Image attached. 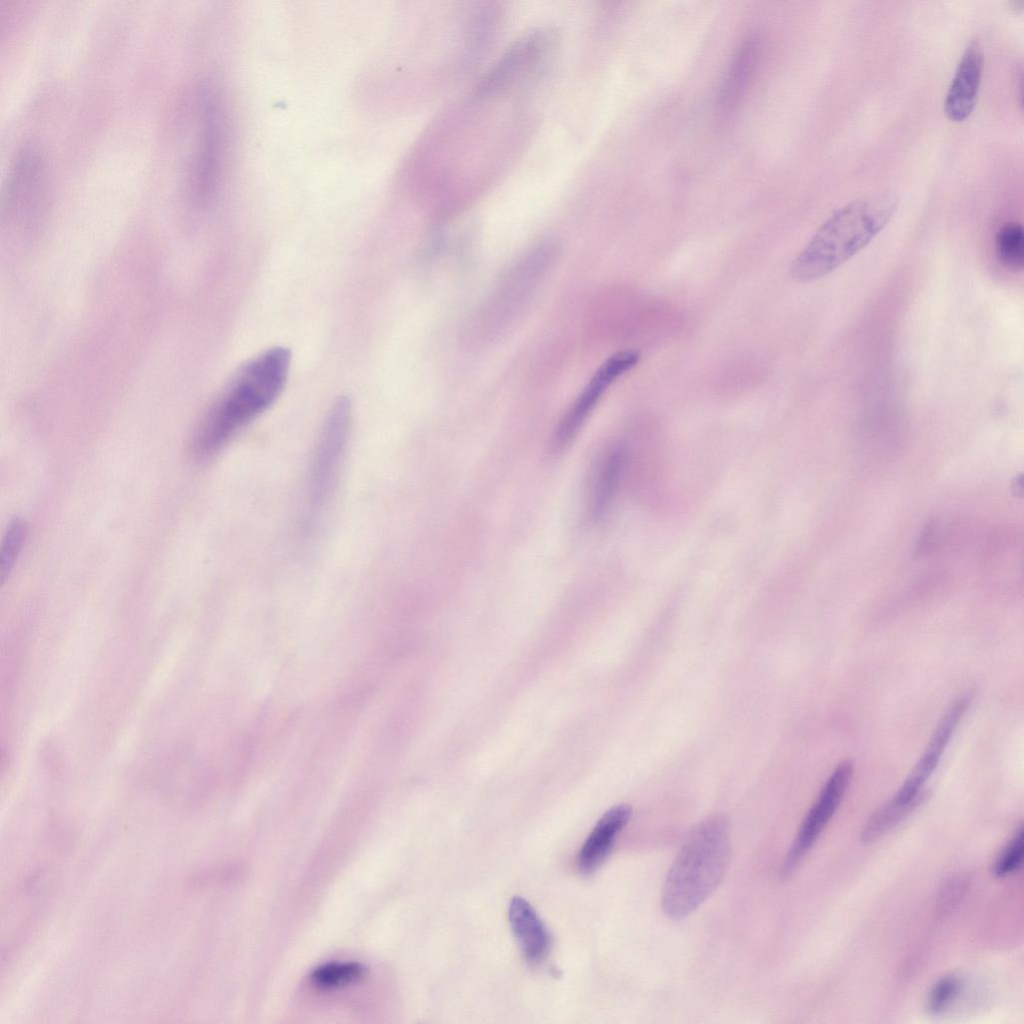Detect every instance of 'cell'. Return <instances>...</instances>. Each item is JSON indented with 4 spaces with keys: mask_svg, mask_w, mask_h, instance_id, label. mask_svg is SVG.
Returning a JSON list of instances; mask_svg holds the SVG:
<instances>
[{
    "mask_svg": "<svg viewBox=\"0 0 1024 1024\" xmlns=\"http://www.w3.org/2000/svg\"><path fill=\"white\" fill-rule=\"evenodd\" d=\"M290 362V351L281 346L267 349L245 362L198 432L195 453L200 457L213 455L268 410L285 387Z\"/></svg>",
    "mask_w": 1024,
    "mask_h": 1024,
    "instance_id": "1",
    "label": "cell"
},
{
    "mask_svg": "<svg viewBox=\"0 0 1024 1024\" xmlns=\"http://www.w3.org/2000/svg\"><path fill=\"white\" fill-rule=\"evenodd\" d=\"M897 207L895 193L880 191L836 210L795 258L792 277L810 282L829 274L868 245L889 223Z\"/></svg>",
    "mask_w": 1024,
    "mask_h": 1024,
    "instance_id": "2",
    "label": "cell"
},
{
    "mask_svg": "<svg viewBox=\"0 0 1024 1024\" xmlns=\"http://www.w3.org/2000/svg\"><path fill=\"white\" fill-rule=\"evenodd\" d=\"M730 852V828L724 815L708 816L688 832L662 889L661 905L667 917L683 919L710 897L724 877Z\"/></svg>",
    "mask_w": 1024,
    "mask_h": 1024,
    "instance_id": "3",
    "label": "cell"
},
{
    "mask_svg": "<svg viewBox=\"0 0 1024 1024\" xmlns=\"http://www.w3.org/2000/svg\"><path fill=\"white\" fill-rule=\"evenodd\" d=\"M352 427V404L339 397L322 425L313 452L307 486V503L312 515L329 502L337 485Z\"/></svg>",
    "mask_w": 1024,
    "mask_h": 1024,
    "instance_id": "4",
    "label": "cell"
},
{
    "mask_svg": "<svg viewBox=\"0 0 1024 1024\" xmlns=\"http://www.w3.org/2000/svg\"><path fill=\"white\" fill-rule=\"evenodd\" d=\"M970 700V695H961L947 708L910 774L897 793L884 804L888 813L897 820H903L924 800L923 787L937 767Z\"/></svg>",
    "mask_w": 1024,
    "mask_h": 1024,
    "instance_id": "5",
    "label": "cell"
},
{
    "mask_svg": "<svg viewBox=\"0 0 1024 1024\" xmlns=\"http://www.w3.org/2000/svg\"><path fill=\"white\" fill-rule=\"evenodd\" d=\"M853 776L850 761L840 763L823 786L816 801L806 814L799 831L785 857L782 874L789 876L803 860L834 815Z\"/></svg>",
    "mask_w": 1024,
    "mask_h": 1024,
    "instance_id": "6",
    "label": "cell"
},
{
    "mask_svg": "<svg viewBox=\"0 0 1024 1024\" xmlns=\"http://www.w3.org/2000/svg\"><path fill=\"white\" fill-rule=\"evenodd\" d=\"M201 117L191 185L198 200H207L214 193L218 183L224 145L221 108L211 93L203 95Z\"/></svg>",
    "mask_w": 1024,
    "mask_h": 1024,
    "instance_id": "7",
    "label": "cell"
},
{
    "mask_svg": "<svg viewBox=\"0 0 1024 1024\" xmlns=\"http://www.w3.org/2000/svg\"><path fill=\"white\" fill-rule=\"evenodd\" d=\"M640 357L635 350L619 351L598 368L560 422L553 438L554 450H562L573 439L607 388L636 366Z\"/></svg>",
    "mask_w": 1024,
    "mask_h": 1024,
    "instance_id": "8",
    "label": "cell"
},
{
    "mask_svg": "<svg viewBox=\"0 0 1024 1024\" xmlns=\"http://www.w3.org/2000/svg\"><path fill=\"white\" fill-rule=\"evenodd\" d=\"M554 47L551 32L535 31L512 45L478 87L481 96L498 93L524 80L545 63Z\"/></svg>",
    "mask_w": 1024,
    "mask_h": 1024,
    "instance_id": "9",
    "label": "cell"
},
{
    "mask_svg": "<svg viewBox=\"0 0 1024 1024\" xmlns=\"http://www.w3.org/2000/svg\"><path fill=\"white\" fill-rule=\"evenodd\" d=\"M984 66L983 49L977 39L966 47L944 100V113L952 122H963L972 114L978 98Z\"/></svg>",
    "mask_w": 1024,
    "mask_h": 1024,
    "instance_id": "10",
    "label": "cell"
},
{
    "mask_svg": "<svg viewBox=\"0 0 1024 1024\" xmlns=\"http://www.w3.org/2000/svg\"><path fill=\"white\" fill-rule=\"evenodd\" d=\"M631 816L632 808L628 804L613 806L601 816L579 853L578 867L582 874H591L604 863Z\"/></svg>",
    "mask_w": 1024,
    "mask_h": 1024,
    "instance_id": "11",
    "label": "cell"
},
{
    "mask_svg": "<svg viewBox=\"0 0 1024 1024\" xmlns=\"http://www.w3.org/2000/svg\"><path fill=\"white\" fill-rule=\"evenodd\" d=\"M508 919L524 958L532 964L543 961L549 953L550 934L531 904L520 896L513 897Z\"/></svg>",
    "mask_w": 1024,
    "mask_h": 1024,
    "instance_id": "12",
    "label": "cell"
},
{
    "mask_svg": "<svg viewBox=\"0 0 1024 1024\" xmlns=\"http://www.w3.org/2000/svg\"><path fill=\"white\" fill-rule=\"evenodd\" d=\"M760 53V42L756 38L747 39L738 49L720 94L722 114H731L742 102L759 64Z\"/></svg>",
    "mask_w": 1024,
    "mask_h": 1024,
    "instance_id": "13",
    "label": "cell"
},
{
    "mask_svg": "<svg viewBox=\"0 0 1024 1024\" xmlns=\"http://www.w3.org/2000/svg\"><path fill=\"white\" fill-rule=\"evenodd\" d=\"M622 465V453L618 448L610 450L601 460L591 486L590 506L594 516L601 514L613 494Z\"/></svg>",
    "mask_w": 1024,
    "mask_h": 1024,
    "instance_id": "14",
    "label": "cell"
},
{
    "mask_svg": "<svg viewBox=\"0 0 1024 1024\" xmlns=\"http://www.w3.org/2000/svg\"><path fill=\"white\" fill-rule=\"evenodd\" d=\"M995 251L999 262L1006 269L1019 272L1024 266V233L1018 222L1004 224L997 232Z\"/></svg>",
    "mask_w": 1024,
    "mask_h": 1024,
    "instance_id": "15",
    "label": "cell"
},
{
    "mask_svg": "<svg viewBox=\"0 0 1024 1024\" xmlns=\"http://www.w3.org/2000/svg\"><path fill=\"white\" fill-rule=\"evenodd\" d=\"M366 968L357 962H333L316 968L310 979L321 989H334L347 986L360 980Z\"/></svg>",
    "mask_w": 1024,
    "mask_h": 1024,
    "instance_id": "16",
    "label": "cell"
},
{
    "mask_svg": "<svg viewBox=\"0 0 1024 1024\" xmlns=\"http://www.w3.org/2000/svg\"><path fill=\"white\" fill-rule=\"evenodd\" d=\"M1023 838V828L1020 826L997 857L992 869L995 876L1007 877L1021 867Z\"/></svg>",
    "mask_w": 1024,
    "mask_h": 1024,
    "instance_id": "17",
    "label": "cell"
},
{
    "mask_svg": "<svg viewBox=\"0 0 1024 1024\" xmlns=\"http://www.w3.org/2000/svg\"><path fill=\"white\" fill-rule=\"evenodd\" d=\"M960 987L961 982L957 976L946 975L940 978L929 992L927 999L928 1011L932 1014L944 1012L956 999Z\"/></svg>",
    "mask_w": 1024,
    "mask_h": 1024,
    "instance_id": "18",
    "label": "cell"
},
{
    "mask_svg": "<svg viewBox=\"0 0 1024 1024\" xmlns=\"http://www.w3.org/2000/svg\"><path fill=\"white\" fill-rule=\"evenodd\" d=\"M26 535V527L20 521H15L7 530L4 537L0 557V576L2 582L10 574L17 555L22 547Z\"/></svg>",
    "mask_w": 1024,
    "mask_h": 1024,
    "instance_id": "19",
    "label": "cell"
},
{
    "mask_svg": "<svg viewBox=\"0 0 1024 1024\" xmlns=\"http://www.w3.org/2000/svg\"><path fill=\"white\" fill-rule=\"evenodd\" d=\"M967 882L962 877L948 880L939 893L938 905L942 912H950L964 896Z\"/></svg>",
    "mask_w": 1024,
    "mask_h": 1024,
    "instance_id": "20",
    "label": "cell"
},
{
    "mask_svg": "<svg viewBox=\"0 0 1024 1024\" xmlns=\"http://www.w3.org/2000/svg\"><path fill=\"white\" fill-rule=\"evenodd\" d=\"M936 526L933 523L927 525L917 544V553L922 555L931 551L935 545Z\"/></svg>",
    "mask_w": 1024,
    "mask_h": 1024,
    "instance_id": "21",
    "label": "cell"
},
{
    "mask_svg": "<svg viewBox=\"0 0 1024 1024\" xmlns=\"http://www.w3.org/2000/svg\"><path fill=\"white\" fill-rule=\"evenodd\" d=\"M1013 489L1016 490V495H1017V490H1019L1018 492H1019L1020 495L1022 494V479H1021V476L1017 477L1014 480Z\"/></svg>",
    "mask_w": 1024,
    "mask_h": 1024,
    "instance_id": "22",
    "label": "cell"
}]
</instances>
